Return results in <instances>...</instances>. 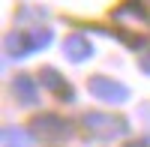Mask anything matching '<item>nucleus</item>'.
Wrapping results in <instances>:
<instances>
[{"instance_id": "nucleus-9", "label": "nucleus", "mask_w": 150, "mask_h": 147, "mask_svg": "<svg viewBox=\"0 0 150 147\" xmlns=\"http://www.w3.org/2000/svg\"><path fill=\"white\" fill-rule=\"evenodd\" d=\"M27 42H30V51H45L51 45V30L48 27H36L27 33Z\"/></svg>"}, {"instance_id": "nucleus-12", "label": "nucleus", "mask_w": 150, "mask_h": 147, "mask_svg": "<svg viewBox=\"0 0 150 147\" xmlns=\"http://www.w3.org/2000/svg\"><path fill=\"white\" fill-rule=\"evenodd\" d=\"M129 147H150V138H141V141H132Z\"/></svg>"}, {"instance_id": "nucleus-8", "label": "nucleus", "mask_w": 150, "mask_h": 147, "mask_svg": "<svg viewBox=\"0 0 150 147\" xmlns=\"http://www.w3.org/2000/svg\"><path fill=\"white\" fill-rule=\"evenodd\" d=\"M27 54H33L30 51V42H27V33H9L6 36V57L21 60V57H27Z\"/></svg>"}, {"instance_id": "nucleus-11", "label": "nucleus", "mask_w": 150, "mask_h": 147, "mask_svg": "<svg viewBox=\"0 0 150 147\" xmlns=\"http://www.w3.org/2000/svg\"><path fill=\"white\" fill-rule=\"evenodd\" d=\"M138 66H141V72H144V75H150V54L138 60Z\"/></svg>"}, {"instance_id": "nucleus-5", "label": "nucleus", "mask_w": 150, "mask_h": 147, "mask_svg": "<svg viewBox=\"0 0 150 147\" xmlns=\"http://www.w3.org/2000/svg\"><path fill=\"white\" fill-rule=\"evenodd\" d=\"M39 81H42V87H45V90H51V93L57 96V99H66V102L75 99L72 84H69L63 75H60L54 66H42V69H39Z\"/></svg>"}, {"instance_id": "nucleus-10", "label": "nucleus", "mask_w": 150, "mask_h": 147, "mask_svg": "<svg viewBox=\"0 0 150 147\" xmlns=\"http://www.w3.org/2000/svg\"><path fill=\"white\" fill-rule=\"evenodd\" d=\"M3 138H6V147H30V138L24 135V132H18L15 126H9L3 132Z\"/></svg>"}, {"instance_id": "nucleus-4", "label": "nucleus", "mask_w": 150, "mask_h": 147, "mask_svg": "<svg viewBox=\"0 0 150 147\" xmlns=\"http://www.w3.org/2000/svg\"><path fill=\"white\" fill-rule=\"evenodd\" d=\"M33 135H39L45 141H66L72 135V126H69V120H63L60 114H39V117H33Z\"/></svg>"}, {"instance_id": "nucleus-2", "label": "nucleus", "mask_w": 150, "mask_h": 147, "mask_svg": "<svg viewBox=\"0 0 150 147\" xmlns=\"http://www.w3.org/2000/svg\"><path fill=\"white\" fill-rule=\"evenodd\" d=\"M111 18L123 27H132L138 33H150V6L147 0H120L111 9Z\"/></svg>"}, {"instance_id": "nucleus-7", "label": "nucleus", "mask_w": 150, "mask_h": 147, "mask_svg": "<svg viewBox=\"0 0 150 147\" xmlns=\"http://www.w3.org/2000/svg\"><path fill=\"white\" fill-rule=\"evenodd\" d=\"M12 90H15L18 102L24 105H36V81L30 75H18L15 81H12Z\"/></svg>"}, {"instance_id": "nucleus-6", "label": "nucleus", "mask_w": 150, "mask_h": 147, "mask_svg": "<svg viewBox=\"0 0 150 147\" xmlns=\"http://www.w3.org/2000/svg\"><path fill=\"white\" fill-rule=\"evenodd\" d=\"M63 54L72 60V63H84V60L93 57V45H90V39H87L84 33H72L63 42Z\"/></svg>"}, {"instance_id": "nucleus-1", "label": "nucleus", "mask_w": 150, "mask_h": 147, "mask_svg": "<svg viewBox=\"0 0 150 147\" xmlns=\"http://www.w3.org/2000/svg\"><path fill=\"white\" fill-rule=\"evenodd\" d=\"M81 126L90 132L93 138H99V141H114V138H120V135L129 132L126 120H123L120 114H108V111H87L81 117Z\"/></svg>"}, {"instance_id": "nucleus-3", "label": "nucleus", "mask_w": 150, "mask_h": 147, "mask_svg": "<svg viewBox=\"0 0 150 147\" xmlns=\"http://www.w3.org/2000/svg\"><path fill=\"white\" fill-rule=\"evenodd\" d=\"M87 90H90L93 99L111 102V105H120V102L129 99V87H126V84H120L114 78H105V75H93L90 81H87Z\"/></svg>"}]
</instances>
